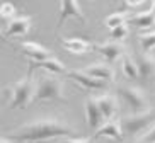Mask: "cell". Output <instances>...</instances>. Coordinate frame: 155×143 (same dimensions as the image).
Returning <instances> with one entry per match:
<instances>
[{
	"label": "cell",
	"instance_id": "obj_1",
	"mask_svg": "<svg viewBox=\"0 0 155 143\" xmlns=\"http://www.w3.org/2000/svg\"><path fill=\"white\" fill-rule=\"evenodd\" d=\"M10 140L17 143H26V141H45L51 138H77V131L61 119L55 118H45V119H38L32 123L19 126L17 129L7 133Z\"/></svg>",
	"mask_w": 155,
	"mask_h": 143
},
{
	"label": "cell",
	"instance_id": "obj_2",
	"mask_svg": "<svg viewBox=\"0 0 155 143\" xmlns=\"http://www.w3.org/2000/svg\"><path fill=\"white\" fill-rule=\"evenodd\" d=\"M34 92H36V80L31 75H26L19 82L9 83L4 89L10 109H26L29 104H32Z\"/></svg>",
	"mask_w": 155,
	"mask_h": 143
},
{
	"label": "cell",
	"instance_id": "obj_3",
	"mask_svg": "<svg viewBox=\"0 0 155 143\" xmlns=\"http://www.w3.org/2000/svg\"><path fill=\"white\" fill-rule=\"evenodd\" d=\"M155 126V111H147L141 114H128L121 119V129L123 136L126 138H138L145 136Z\"/></svg>",
	"mask_w": 155,
	"mask_h": 143
},
{
	"label": "cell",
	"instance_id": "obj_4",
	"mask_svg": "<svg viewBox=\"0 0 155 143\" xmlns=\"http://www.w3.org/2000/svg\"><path fill=\"white\" fill-rule=\"evenodd\" d=\"M45 101L67 102L63 82L55 75H41L39 79H36V92H34L32 102H45Z\"/></svg>",
	"mask_w": 155,
	"mask_h": 143
},
{
	"label": "cell",
	"instance_id": "obj_5",
	"mask_svg": "<svg viewBox=\"0 0 155 143\" xmlns=\"http://www.w3.org/2000/svg\"><path fill=\"white\" fill-rule=\"evenodd\" d=\"M118 96L123 99L126 107L130 109L131 114H141V112L150 111L148 109V99L143 94V90L138 87H131V85H124V87L118 89Z\"/></svg>",
	"mask_w": 155,
	"mask_h": 143
},
{
	"label": "cell",
	"instance_id": "obj_6",
	"mask_svg": "<svg viewBox=\"0 0 155 143\" xmlns=\"http://www.w3.org/2000/svg\"><path fill=\"white\" fill-rule=\"evenodd\" d=\"M68 19H77L78 22L85 24L87 19L84 14L82 7L77 0H61L60 2V19H58V29L63 26Z\"/></svg>",
	"mask_w": 155,
	"mask_h": 143
},
{
	"label": "cell",
	"instance_id": "obj_7",
	"mask_svg": "<svg viewBox=\"0 0 155 143\" xmlns=\"http://www.w3.org/2000/svg\"><path fill=\"white\" fill-rule=\"evenodd\" d=\"M19 50L24 56H28L31 61H45L48 58H51V51L48 50L46 46L39 44L36 41H26V43H21L19 44Z\"/></svg>",
	"mask_w": 155,
	"mask_h": 143
},
{
	"label": "cell",
	"instance_id": "obj_8",
	"mask_svg": "<svg viewBox=\"0 0 155 143\" xmlns=\"http://www.w3.org/2000/svg\"><path fill=\"white\" fill-rule=\"evenodd\" d=\"M94 50L97 53L102 55L107 63H114L116 60L119 58H124V46L121 43H116V41H106V43H99V44H94Z\"/></svg>",
	"mask_w": 155,
	"mask_h": 143
},
{
	"label": "cell",
	"instance_id": "obj_9",
	"mask_svg": "<svg viewBox=\"0 0 155 143\" xmlns=\"http://www.w3.org/2000/svg\"><path fill=\"white\" fill-rule=\"evenodd\" d=\"M32 28V17L31 15H21L12 21H9L7 28H5L4 36L12 37V36H26Z\"/></svg>",
	"mask_w": 155,
	"mask_h": 143
},
{
	"label": "cell",
	"instance_id": "obj_10",
	"mask_svg": "<svg viewBox=\"0 0 155 143\" xmlns=\"http://www.w3.org/2000/svg\"><path fill=\"white\" fill-rule=\"evenodd\" d=\"M84 73H87L89 77L96 80H101V82H113L116 79V72L111 67L109 63H92L89 67L84 68Z\"/></svg>",
	"mask_w": 155,
	"mask_h": 143
},
{
	"label": "cell",
	"instance_id": "obj_11",
	"mask_svg": "<svg viewBox=\"0 0 155 143\" xmlns=\"http://www.w3.org/2000/svg\"><path fill=\"white\" fill-rule=\"evenodd\" d=\"M39 68L46 70V72H50V73H53V75H61V73H67V72H68L67 67H65L56 56H51V58H48V60H45V61H31V63H29V68H28V75L32 77L34 70H39Z\"/></svg>",
	"mask_w": 155,
	"mask_h": 143
},
{
	"label": "cell",
	"instance_id": "obj_12",
	"mask_svg": "<svg viewBox=\"0 0 155 143\" xmlns=\"http://www.w3.org/2000/svg\"><path fill=\"white\" fill-rule=\"evenodd\" d=\"M67 75L77 85H82V87L89 89V90H104L106 85H107L106 82H101V80H96V79H92V77H89L87 73H84V70H68Z\"/></svg>",
	"mask_w": 155,
	"mask_h": 143
},
{
	"label": "cell",
	"instance_id": "obj_13",
	"mask_svg": "<svg viewBox=\"0 0 155 143\" xmlns=\"http://www.w3.org/2000/svg\"><path fill=\"white\" fill-rule=\"evenodd\" d=\"M85 116H87V123H89V128L92 129H99L102 126V121H104V114L101 111V107L97 106L96 97H89L85 102Z\"/></svg>",
	"mask_w": 155,
	"mask_h": 143
},
{
	"label": "cell",
	"instance_id": "obj_14",
	"mask_svg": "<svg viewBox=\"0 0 155 143\" xmlns=\"http://www.w3.org/2000/svg\"><path fill=\"white\" fill-rule=\"evenodd\" d=\"M137 65L141 80H152L155 77V56L152 53H141L137 56Z\"/></svg>",
	"mask_w": 155,
	"mask_h": 143
},
{
	"label": "cell",
	"instance_id": "obj_15",
	"mask_svg": "<svg viewBox=\"0 0 155 143\" xmlns=\"http://www.w3.org/2000/svg\"><path fill=\"white\" fill-rule=\"evenodd\" d=\"M60 39V44H61V48L67 51H70V53H73V55H82V53H87V51L94 50V44H91L89 41H85V39H80V37H58Z\"/></svg>",
	"mask_w": 155,
	"mask_h": 143
},
{
	"label": "cell",
	"instance_id": "obj_16",
	"mask_svg": "<svg viewBox=\"0 0 155 143\" xmlns=\"http://www.w3.org/2000/svg\"><path fill=\"white\" fill-rule=\"evenodd\" d=\"M113 138L116 141L123 140V129H121V123L118 121H106L104 125L101 126L94 133V138Z\"/></svg>",
	"mask_w": 155,
	"mask_h": 143
},
{
	"label": "cell",
	"instance_id": "obj_17",
	"mask_svg": "<svg viewBox=\"0 0 155 143\" xmlns=\"http://www.w3.org/2000/svg\"><path fill=\"white\" fill-rule=\"evenodd\" d=\"M96 101H97V106L102 111V114H104V119L111 121V118L118 112V99H116V96L102 94V96L96 97Z\"/></svg>",
	"mask_w": 155,
	"mask_h": 143
},
{
	"label": "cell",
	"instance_id": "obj_18",
	"mask_svg": "<svg viewBox=\"0 0 155 143\" xmlns=\"http://www.w3.org/2000/svg\"><path fill=\"white\" fill-rule=\"evenodd\" d=\"M128 22L131 24V26H135V28H138V29H150L155 24V15H153L152 10H145V12L133 14Z\"/></svg>",
	"mask_w": 155,
	"mask_h": 143
},
{
	"label": "cell",
	"instance_id": "obj_19",
	"mask_svg": "<svg viewBox=\"0 0 155 143\" xmlns=\"http://www.w3.org/2000/svg\"><path fill=\"white\" fill-rule=\"evenodd\" d=\"M121 68H123V75L130 80H141L140 79V70H138L137 60L131 58L130 55H126L121 61Z\"/></svg>",
	"mask_w": 155,
	"mask_h": 143
},
{
	"label": "cell",
	"instance_id": "obj_20",
	"mask_svg": "<svg viewBox=\"0 0 155 143\" xmlns=\"http://www.w3.org/2000/svg\"><path fill=\"white\" fill-rule=\"evenodd\" d=\"M130 17H131V15L126 14V12H114V14H109L107 17H106L104 24H106V28L109 29V31H113V29L119 28V26H126V22L130 21Z\"/></svg>",
	"mask_w": 155,
	"mask_h": 143
},
{
	"label": "cell",
	"instance_id": "obj_21",
	"mask_svg": "<svg viewBox=\"0 0 155 143\" xmlns=\"http://www.w3.org/2000/svg\"><path fill=\"white\" fill-rule=\"evenodd\" d=\"M138 43H140L143 53H152L155 50V29L147 31V32H140L138 34Z\"/></svg>",
	"mask_w": 155,
	"mask_h": 143
},
{
	"label": "cell",
	"instance_id": "obj_22",
	"mask_svg": "<svg viewBox=\"0 0 155 143\" xmlns=\"http://www.w3.org/2000/svg\"><path fill=\"white\" fill-rule=\"evenodd\" d=\"M126 37H128V28H126V26H119V28H116V29L111 31V39L116 41V43L124 41Z\"/></svg>",
	"mask_w": 155,
	"mask_h": 143
},
{
	"label": "cell",
	"instance_id": "obj_23",
	"mask_svg": "<svg viewBox=\"0 0 155 143\" xmlns=\"http://www.w3.org/2000/svg\"><path fill=\"white\" fill-rule=\"evenodd\" d=\"M0 15L4 19H15V7L12 4H9V2H4L2 4V7H0Z\"/></svg>",
	"mask_w": 155,
	"mask_h": 143
},
{
	"label": "cell",
	"instance_id": "obj_24",
	"mask_svg": "<svg viewBox=\"0 0 155 143\" xmlns=\"http://www.w3.org/2000/svg\"><path fill=\"white\" fill-rule=\"evenodd\" d=\"M121 4H123V7L124 9H137V7H140L141 4H145V2H143V0H124V2H121Z\"/></svg>",
	"mask_w": 155,
	"mask_h": 143
},
{
	"label": "cell",
	"instance_id": "obj_25",
	"mask_svg": "<svg viewBox=\"0 0 155 143\" xmlns=\"http://www.w3.org/2000/svg\"><path fill=\"white\" fill-rule=\"evenodd\" d=\"M56 143H92V140L91 138H65Z\"/></svg>",
	"mask_w": 155,
	"mask_h": 143
},
{
	"label": "cell",
	"instance_id": "obj_26",
	"mask_svg": "<svg viewBox=\"0 0 155 143\" xmlns=\"http://www.w3.org/2000/svg\"><path fill=\"white\" fill-rule=\"evenodd\" d=\"M140 140H143V141H148V143H155V126L145 135V136H141Z\"/></svg>",
	"mask_w": 155,
	"mask_h": 143
},
{
	"label": "cell",
	"instance_id": "obj_27",
	"mask_svg": "<svg viewBox=\"0 0 155 143\" xmlns=\"http://www.w3.org/2000/svg\"><path fill=\"white\" fill-rule=\"evenodd\" d=\"M0 143H17V141H14V140H10L9 136H5V135H4V136H2V140H0Z\"/></svg>",
	"mask_w": 155,
	"mask_h": 143
},
{
	"label": "cell",
	"instance_id": "obj_28",
	"mask_svg": "<svg viewBox=\"0 0 155 143\" xmlns=\"http://www.w3.org/2000/svg\"><path fill=\"white\" fill-rule=\"evenodd\" d=\"M150 10L153 12V15H155V2H153V5H152V9H150Z\"/></svg>",
	"mask_w": 155,
	"mask_h": 143
},
{
	"label": "cell",
	"instance_id": "obj_29",
	"mask_svg": "<svg viewBox=\"0 0 155 143\" xmlns=\"http://www.w3.org/2000/svg\"><path fill=\"white\" fill-rule=\"evenodd\" d=\"M153 99H155V94H153Z\"/></svg>",
	"mask_w": 155,
	"mask_h": 143
}]
</instances>
